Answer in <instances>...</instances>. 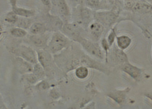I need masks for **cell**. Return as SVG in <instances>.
<instances>
[{"label": "cell", "mask_w": 152, "mask_h": 109, "mask_svg": "<svg viewBox=\"0 0 152 109\" xmlns=\"http://www.w3.org/2000/svg\"><path fill=\"white\" fill-rule=\"evenodd\" d=\"M66 44V40L62 35L57 34L53 38L50 43V47L53 52L58 51L63 48Z\"/></svg>", "instance_id": "cell-1"}, {"label": "cell", "mask_w": 152, "mask_h": 109, "mask_svg": "<svg viewBox=\"0 0 152 109\" xmlns=\"http://www.w3.org/2000/svg\"><path fill=\"white\" fill-rule=\"evenodd\" d=\"M98 20L106 24H110L115 21L116 16L112 12H104L97 13L95 16Z\"/></svg>", "instance_id": "cell-2"}, {"label": "cell", "mask_w": 152, "mask_h": 109, "mask_svg": "<svg viewBox=\"0 0 152 109\" xmlns=\"http://www.w3.org/2000/svg\"><path fill=\"white\" fill-rule=\"evenodd\" d=\"M82 44L85 49L92 54L99 57H101L102 55L99 48L93 43L88 41L83 40Z\"/></svg>", "instance_id": "cell-3"}, {"label": "cell", "mask_w": 152, "mask_h": 109, "mask_svg": "<svg viewBox=\"0 0 152 109\" xmlns=\"http://www.w3.org/2000/svg\"><path fill=\"white\" fill-rule=\"evenodd\" d=\"M123 69L135 78L138 77L140 74V70L139 69L129 64L125 65L123 67Z\"/></svg>", "instance_id": "cell-4"}, {"label": "cell", "mask_w": 152, "mask_h": 109, "mask_svg": "<svg viewBox=\"0 0 152 109\" xmlns=\"http://www.w3.org/2000/svg\"><path fill=\"white\" fill-rule=\"evenodd\" d=\"M152 9V7L148 5L137 3L134 5L133 8V10L139 13H148Z\"/></svg>", "instance_id": "cell-5"}, {"label": "cell", "mask_w": 152, "mask_h": 109, "mask_svg": "<svg viewBox=\"0 0 152 109\" xmlns=\"http://www.w3.org/2000/svg\"><path fill=\"white\" fill-rule=\"evenodd\" d=\"M90 30L93 34L99 36L102 32L103 28L100 24L95 23L92 24L90 26Z\"/></svg>", "instance_id": "cell-6"}, {"label": "cell", "mask_w": 152, "mask_h": 109, "mask_svg": "<svg viewBox=\"0 0 152 109\" xmlns=\"http://www.w3.org/2000/svg\"><path fill=\"white\" fill-rule=\"evenodd\" d=\"M13 10L17 14L26 17L31 16L33 14L32 11L17 8L14 6L13 7Z\"/></svg>", "instance_id": "cell-7"}, {"label": "cell", "mask_w": 152, "mask_h": 109, "mask_svg": "<svg viewBox=\"0 0 152 109\" xmlns=\"http://www.w3.org/2000/svg\"><path fill=\"white\" fill-rule=\"evenodd\" d=\"M57 5L60 12L64 15L68 14L69 10L68 7L64 0L57 1Z\"/></svg>", "instance_id": "cell-8"}, {"label": "cell", "mask_w": 152, "mask_h": 109, "mask_svg": "<svg viewBox=\"0 0 152 109\" xmlns=\"http://www.w3.org/2000/svg\"><path fill=\"white\" fill-rule=\"evenodd\" d=\"M130 42V40L127 37L123 36L118 38V46L121 48L124 49L127 47Z\"/></svg>", "instance_id": "cell-9"}, {"label": "cell", "mask_w": 152, "mask_h": 109, "mask_svg": "<svg viewBox=\"0 0 152 109\" xmlns=\"http://www.w3.org/2000/svg\"><path fill=\"white\" fill-rule=\"evenodd\" d=\"M44 29V27L40 23H36L33 24L30 28L31 32L35 34L40 33Z\"/></svg>", "instance_id": "cell-10"}, {"label": "cell", "mask_w": 152, "mask_h": 109, "mask_svg": "<svg viewBox=\"0 0 152 109\" xmlns=\"http://www.w3.org/2000/svg\"><path fill=\"white\" fill-rule=\"evenodd\" d=\"M88 73L87 69L85 67H81L77 68L76 71L77 77L80 78H83L86 77Z\"/></svg>", "instance_id": "cell-11"}, {"label": "cell", "mask_w": 152, "mask_h": 109, "mask_svg": "<svg viewBox=\"0 0 152 109\" xmlns=\"http://www.w3.org/2000/svg\"><path fill=\"white\" fill-rule=\"evenodd\" d=\"M23 56L31 62H34L35 61V58L33 53L31 50L26 49L22 53Z\"/></svg>", "instance_id": "cell-12"}, {"label": "cell", "mask_w": 152, "mask_h": 109, "mask_svg": "<svg viewBox=\"0 0 152 109\" xmlns=\"http://www.w3.org/2000/svg\"><path fill=\"white\" fill-rule=\"evenodd\" d=\"M11 32L13 35L18 37H23L26 34V32L24 30L17 28L12 29Z\"/></svg>", "instance_id": "cell-13"}, {"label": "cell", "mask_w": 152, "mask_h": 109, "mask_svg": "<svg viewBox=\"0 0 152 109\" xmlns=\"http://www.w3.org/2000/svg\"><path fill=\"white\" fill-rule=\"evenodd\" d=\"M16 19L15 15L13 13H10L7 17L6 20L10 22H14Z\"/></svg>", "instance_id": "cell-14"}, {"label": "cell", "mask_w": 152, "mask_h": 109, "mask_svg": "<svg viewBox=\"0 0 152 109\" xmlns=\"http://www.w3.org/2000/svg\"><path fill=\"white\" fill-rule=\"evenodd\" d=\"M116 54L118 58L121 61H124L126 60V57L125 54L122 52L118 51Z\"/></svg>", "instance_id": "cell-15"}, {"label": "cell", "mask_w": 152, "mask_h": 109, "mask_svg": "<svg viewBox=\"0 0 152 109\" xmlns=\"http://www.w3.org/2000/svg\"><path fill=\"white\" fill-rule=\"evenodd\" d=\"M41 38L39 37H35L34 38L33 41L35 44L37 45H41L43 44V41Z\"/></svg>", "instance_id": "cell-16"}, {"label": "cell", "mask_w": 152, "mask_h": 109, "mask_svg": "<svg viewBox=\"0 0 152 109\" xmlns=\"http://www.w3.org/2000/svg\"><path fill=\"white\" fill-rule=\"evenodd\" d=\"M114 39V35L113 33H111L109 36L108 40L110 44L112 43Z\"/></svg>", "instance_id": "cell-17"}, {"label": "cell", "mask_w": 152, "mask_h": 109, "mask_svg": "<svg viewBox=\"0 0 152 109\" xmlns=\"http://www.w3.org/2000/svg\"><path fill=\"white\" fill-rule=\"evenodd\" d=\"M103 45L104 47H105L106 49L107 47V43L106 42L105 40H104L103 41Z\"/></svg>", "instance_id": "cell-18"}, {"label": "cell", "mask_w": 152, "mask_h": 109, "mask_svg": "<svg viewBox=\"0 0 152 109\" xmlns=\"http://www.w3.org/2000/svg\"><path fill=\"white\" fill-rule=\"evenodd\" d=\"M42 1L43 3L45 5H48L50 3L49 0H42Z\"/></svg>", "instance_id": "cell-19"}, {"label": "cell", "mask_w": 152, "mask_h": 109, "mask_svg": "<svg viewBox=\"0 0 152 109\" xmlns=\"http://www.w3.org/2000/svg\"><path fill=\"white\" fill-rule=\"evenodd\" d=\"M147 96L152 100V93L148 94Z\"/></svg>", "instance_id": "cell-20"}, {"label": "cell", "mask_w": 152, "mask_h": 109, "mask_svg": "<svg viewBox=\"0 0 152 109\" xmlns=\"http://www.w3.org/2000/svg\"><path fill=\"white\" fill-rule=\"evenodd\" d=\"M0 109H7L5 106L3 104L1 105Z\"/></svg>", "instance_id": "cell-21"}]
</instances>
